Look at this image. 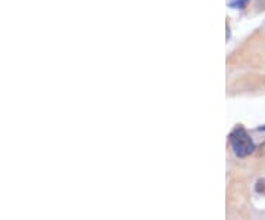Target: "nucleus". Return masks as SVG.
<instances>
[{
	"instance_id": "3",
	"label": "nucleus",
	"mask_w": 265,
	"mask_h": 220,
	"mask_svg": "<svg viewBox=\"0 0 265 220\" xmlns=\"http://www.w3.org/2000/svg\"><path fill=\"white\" fill-rule=\"evenodd\" d=\"M258 156L265 157V142L259 146V151H258Z\"/></svg>"
},
{
	"instance_id": "2",
	"label": "nucleus",
	"mask_w": 265,
	"mask_h": 220,
	"mask_svg": "<svg viewBox=\"0 0 265 220\" xmlns=\"http://www.w3.org/2000/svg\"><path fill=\"white\" fill-rule=\"evenodd\" d=\"M256 191L265 195V182H259V183L256 185Z\"/></svg>"
},
{
	"instance_id": "1",
	"label": "nucleus",
	"mask_w": 265,
	"mask_h": 220,
	"mask_svg": "<svg viewBox=\"0 0 265 220\" xmlns=\"http://www.w3.org/2000/svg\"><path fill=\"white\" fill-rule=\"evenodd\" d=\"M230 145L237 157H248L255 151V143L251 139L249 133L243 129L242 126H237L236 129L230 133Z\"/></svg>"
}]
</instances>
